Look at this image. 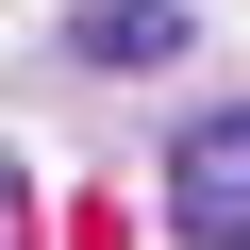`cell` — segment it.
Listing matches in <instances>:
<instances>
[{
	"mask_svg": "<svg viewBox=\"0 0 250 250\" xmlns=\"http://www.w3.org/2000/svg\"><path fill=\"white\" fill-rule=\"evenodd\" d=\"M167 50H184L167 0H100V17H83V67H167Z\"/></svg>",
	"mask_w": 250,
	"mask_h": 250,
	"instance_id": "2",
	"label": "cell"
},
{
	"mask_svg": "<svg viewBox=\"0 0 250 250\" xmlns=\"http://www.w3.org/2000/svg\"><path fill=\"white\" fill-rule=\"evenodd\" d=\"M167 233L184 250H250V117L167 134Z\"/></svg>",
	"mask_w": 250,
	"mask_h": 250,
	"instance_id": "1",
	"label": "cell"
},
{
	"mask_svg": "<svg viewBox=\"0 0 250 250\" xmlns=\"http://www.w3.org/2000/svg\"><path fill=\"white\" fill-rule=\"evenodd\" d=\"M0 250H34V184H17V150H0Z\"/></svg>",
	"mask_w": 250,
	"mask_h": 250,
	"instance_id": "3",
	"label": "cell"
}]
</instances>
